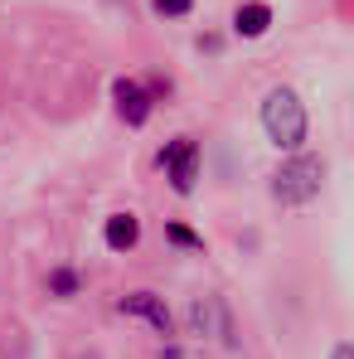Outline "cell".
Instances as JSON below:
<instances>
[{
    "mask_svg": "<svg viewBox=\"0 0 354 359\" xmlns=\"http://www.w3.org/2000/svg\"><path fill=\"white\" fill-rule=\"evenodd\" d=\"M262 131H267V141L277 146V151H287L296 156L301 146H306V136H311V117H306V102H301V93L296 88H267V97H262Z\"/></svg>",
    "mask_w": 354,
    "mask_h": 359,
    "instance_id": "1",
    "label": "cell"
},
{
    "mask_svg": "<svg viewBox=\"0 0 354 359\" xmlns=\"http://www.w3.org/2000/svg\"><path fill=\"white\" fill-rule=\"evenodd\" d=\"M320 189H325V161L320 156H306V151L287 156L277 165V175H272V199L287 204V209H301V204L320 199Z\"/></svg>",
    "mask_w": 354,
    "mask_h": 359,
    "instance_id": "2",
    "label": "cell"
},
{
    "mask_svg": "<svg viewBox=\"0 0 354 359\" xmlns=\"http://www.w3.org/2000/svg\"><path fill=\"white\" fill-rule=\"evenodd\" d=\"M161 170H165V180H170V189L189 199L194 184H199V141H194V136L165 141V146H161Z\"/></svg>",
    "mask_w": 354,
    "mask_h": 359,
    "instance_id": "3",
    "label": "cell"
},
{
    "mask_svg": "<svg viewBox=\"0 0 354 359\" xmlns=\"http://www.w3.org/2000/svg\"><path fill=\"white\" fill-rule=\"evenodd\" d=\"M112 102H117V117L126 126H146L151 112H156V97H151V88L141 78H117L112 83Z\"/></svg>",
    "mask_w": 354,
    "mask_h": 359,
    "instance_id": "4",
    "label": "cell"
},
{
    "mask_svg": "<svg viewBox=\"0 0 354 359\" xmlns=\"http://www.w3.org/2000/svg\"><path fill=\"white\" fill-rule=\"evenodd\" d=\"M121 316H136V320H146L156 335H170L175 330V316H170V306H165V297H156V292H126V297L117 301Z\"/></svg>",
    "mask_w": 354,
    "mask_h": 359,
    "instance_id": "5",
    "label": "cell"
},
{
    "mask_svg": "<svg viewBox=\"0 0 354 359\" xmlns=\"http://www.w3.org/2000/svg\"><path fill=\"white\" fill-rule=\"evenodd\" d=\"M189 330L233 345V320H229V311H224V301H219V297H194V301H189Z\"/></svg>",
    "mask_w": 354,
    "mask_h": 359,
    "instance_id": "6",
    "label": "cell"
},
{
    "mask_svg": "<svg viewBox=\"0 0 354 359\" xmlns=\"http://www.w3.org/2000/svg\"><path fill=\"white\" fill-rule=\"evenodd\" d=\"M229 25H233L238 39H262V34L272 29V5H267V0H243Z\"/></svg>",
    "mask_w": 354,
    "mask_h": 359,
    "instance_id": "7",
    "label": "cell"
},
{
    "mask_svg": "<svg viewBox=\"0 0 354 359\" xmlns=\"http://www.w3.org/2000/svg\"><path fill=\"white\" fill-rule=\"evenodd\" d=\"M102 243H107L112 252H131V248L141 243V219H136V214H112V219L102 224Z\"/></svg>",
    "mask_w": 354,
    "mask_h": 359,
    "instance_id": "8",
    "label": "cell"
},
{
    "mask_svg": "<svg viewBox=\"0 0 354 359\" xmlns=\"http://www.w3.org/2000/svg\"><path fill=\"white\" fill-rule=\"evenodd\" d=\"M78 282H83V277H78V267H68V262H63V267L49 272V297L73 301V297H78Z\"/></svg>",
    "mask_w": 354,
    "mask_h": 359,
    "instance_id": "9",
    "label": "cell"
},
{
    "mask_svg": "<svg viewBox=\"0 0 354 359\" xmlns=\"http://www.w3.org/2000/svg\"><path fill=\"white\" fill-rule=\"evenodd\" d=\"M165 238L175 243V248H189V252H204V238H199L194 229H184V224H165Z\"/></svg>",
    "mask_w": 354,
    "mask_h": 359,
    "instance_id": "10",
    "label": "cell"
},
{
    "mask_svg": "<svg viewBox=\"0 0 354 359\" xmlns=\"http://www.w3.org/2000/svg\"><path fill=\"white\" fill-rule=\"evenodd\" d=\"M151 10H156L161 20H184V15L194 10V0H151Z\"/></svg>",
    "mask_w": 354,
    "mask_h": 359,
    "instance_id": "11",
    "label": "cell"
},
{
    "mask_svg": "<svg viewBox=\"0 0 354 359\" xmlns=\"http://www.w3.org/2000/svg\"><path fill=\"white\" fill-rule=\"evenodd\" d=\"M330 359H354V340H345V345H335V350H330Z\"/></svg>",
    "mask_w": 354,
    "mask_h": 359,
    "instance_id": "12",
    "label": "cell"
}]
</instances>
